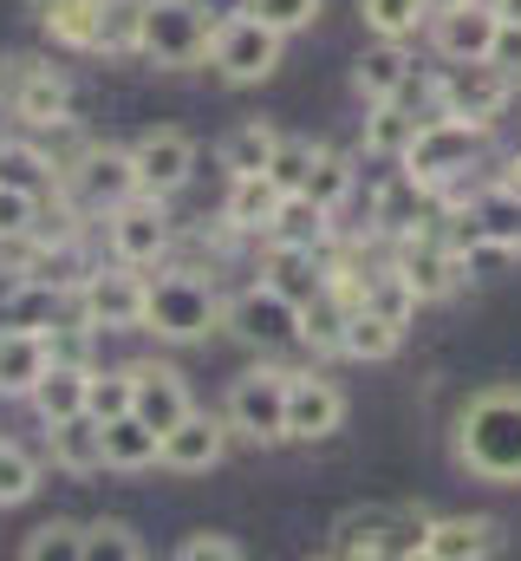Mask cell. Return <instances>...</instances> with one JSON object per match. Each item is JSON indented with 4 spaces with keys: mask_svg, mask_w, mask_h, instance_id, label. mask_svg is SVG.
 <instances>
[{
    "mask_svg": "<svg viewBox=\"0 0 521 561\" xmlns=\"http://www.w3.org/2000/svg\"><path fill=\"white\" fill-rule=\"evenodd\" d=\"M456 463L483 483H521V386H489L456 412Z\"/></svg>",
    "mask_w": 521,
    "mask_h": 561,
    "instance_id": "obj_1",
    "label": "cell"
},
{
    "mask_svg": "<svg viewBox=\"0 0 521 561\" xmlns=\"http://www.w3.org/2000/svg\"><path fill=\"white\" fill-rule=\"evenodd\" d=\"M216 327H222V294L202 275L143 280V333H157L170 346H189V340H209Z\"/></svg>",
    "mask_w": 521,
    "mask_h": 561,
    "instance_id": "obj_2",
    "label": "cell"
},
{
    "mask_svg": "<svg viewBox=\"0 0 521 561\" xmlns=\"http://www.w3.org/2000/svg\"><path fill=\"white\" fill-rule=\"evenodd\" d=\"M209 33H216V13L202 0H143L137 53L163 72H183V66L209 59Z\"/></svg>",
    "mask_w": 521,
    "mask_h": 561,
    "instance_id": "obj_3",
    "label": "cell"
},
{
    "mask_svg": "<svg viewBox=\"0 0 521 561\" xmlns=\"http://www.w3.org/2000/svg\"><path fill=\"white\" fill-rule=\"evenodd\" d=\"M424 529H430L424 510H385V503H372V510L339 516L333 556H346V561H359V556H424Z\"/></svg>",
    "mask_w": 521,
    "mask_h": 561,
    "instance_id": "obj_4",
    "label": "cell"
},
{
    "mask_svg": "<svg viewBox=\"0 0 521 561\" xmlns=\"http://www.w3.org/2000/svg\"><path fill=\"white\" fill-rule=\"evenodd\" d=\"M280 39H287V33H274L267 20H255V13L242 7V13L216 20V33H209V66H216L229 85H260V79L280 66Z\"/></svg>",
    "mask_w": 521,
    "mask_h": 561,
    "instance_id": "obj_5",
    "label": "cell"
},
{
    "mask_svg": "<svg viewBox=\"0 0 521 561\" xmlns=\"http://www.w3.org/2000/svg\"><path fill=\"white\" fill-rule=\"evenodd\" d=\"M222 419H229L235 437H248V444H280V437H287V373H280V366L242 373V379L229 386Z\"/></svg>",
    "mask_w": 521,
    "mask_h": 561,
    "instance_id": "obj_6",
    "label": "cell"
},
{
    "mask_svg": "<svg viewBox=\"0 0 521 561\" xmlns=\"http://www.w3.org/2000/svg\"><path fill=\"white\" fill-rule=\"evenodd\" d=\"M483 131L489 125H470V118H424L417 125V138H410V150L397 157L410 176H424V183H450L456 170H470V157H476V144H483Z\"/></svg>",
    "mask_w": 521,
    "mask_h": 561,
    "instance_id": "obj_7",
    "label": "cell"
},
{
    "mask_svg": "<svg viewBox=\"0 0 521 561\" xmlns=\"http://www.w3.org/2000/svg\"><path fill=\"white\" fill-rule=\"evenodd\" d=\"M509 92H516V79L502 66H489V59H450L443 79H437V105L450 118H470V125H496Z\"/></svg>",
    "mask_w": 521,
    "mask_h": 561,
    "instance_id": "obj_8",
    "label": "cell"
},
{
    "mask_svg": "<svg viewBox=\"0 0 521 561\" xmlns=\"http://www.w3.org/2000/svg\"><path fill=\"white\" fill-rule=\"evenodd\" d=\"M72 294H79V313H85L92 333H130V327H143V280H137L130 262L85 268V280Z\"/></svg>",
    "mask_w": 521,
    "mask_h": 561,
    "instance_id": "obj_9",
    "label": "cell"
},
{
    "mask_svg": "<svg viewBox=\"0 0 521 561\" xmlns=\"http://www.w3.org/2000/svg\"><path fill=\"white\" fill-rule=\"evenodd\" d=\"M105 236H112V262L130 268H150L170 255V216H163V196H125L118 209H105Z\"/></svg>",
    "mask_w": 521,
    "mask_h": 561,
    "instance_id": "obj_10",
    "label": "cell"
},
{
    "mask_svg": "<svg viewBox=\"0 0 521 561\" xmlns=\"http://www.w3.org/2000/svg\"><path fill=\"white\" fill-rule=\"evenodd\" d=\"M66 196L72 209H118L125 196H137V170H130V150H112V144H92L79 150V163L66 170Z\"/></svg>",
    "mask_w": 521,
    "mask_h": 561,
    "instance_id": "obj_11",
    "label": "cell"
},
{
    "mask_svg": "<svg viewBox=\"0 0 521 561\" xmlns=\"http://www.w3.org/2000/svg\"><path fill=\"white\" fill-rule=\"evenodd\" d=\"M130 170H137V190L143 196H176L196 170V144L183 131H143L130 144Z\"/></svg>",
    "mask_w": 521,
    "mask_h": 561,
    "instance_id": "obj_12",
    "label": "cell"
},
{
    "mask_svg": "<svg viewBox=\"0 0 521 561\" xmlns=\"http://www.w3.org/2000/svg\"><path fill=\"white\" fill-rule=\"evenodd\" d=\"M437 183H424V176H410V170H397L391 183H379V196H372V222H379V236H424L430 222H437Z\"/></svg>",
    "mask_w": 521,
    "mask_h": 561,
    "instance_id": "obj_13",
    "label": "cell"
},
{
    "mask_svg": "<svg viewBox=\"0 0 521 561\" xmlns=\"http://www.w3.org/2000/svg\"><path fill=\"white\" fill-rule=\"evenodd\" d=\"M346 424V392L320 373H287V437L313 444V437H333Z\"/></svg>",
    "mask_w": 521,
    "mask_h": 561,
    "instance_id": "obj_14",
    "label": "cell"
},
{
    "mask_svg": "<svg viewBox=\"0 0 521 561\" xmlns=\"http://www.w3.org/2000/svg\"><path fill=\"white\" fill-rule=\"evenodd\" d=\"M502 13L489 0H450V7H430V39L443 59H483L489 39H496Z\"/></svg>",
    "mask_w": 521,
    "mask_h": 561,
    "instance_id": "obj_15",
    "label": "cell"
},
{
    "mask_svg": "<svg viewBox=\"0 0 521 561\" xmlns=\"http://www.w3.org/2000/svg\"><path fill=\"white\" fill-rule=\"evenodd\" d=\"M222 450H229V419H209V412H183V419L157 437V463H170L183 477L189 470H216Z\"/></svg>",
    "mask_w": 521,
    "mask_h": 561,
    "instance_id": "obj_16",
    "label": "cell"
},
{
    "mask_svg": "<svg viewBox=\"0 0 521 561\" xmlns=\"http://www.w3.org/2000/svg\"><path fill=\"white\" fill-rule=\"evenodd\" d=\"M229 327L248 340V346H287V340H300V307L280 294V287H248V294H235V307H229Z\"/></svg>",
    "mask_w": 521,
    "mask_h": 561,
    "instance_id": "obj_17",
    "label": "cell"
},
{
    "mask_svg": "<svg viewBox=\"0 0 521 561\" xmlns=\"http://www.w3.org/2000/svg\"><path fill=\"white\" fill-rule=\"evenodd\" d=\"M130 412L163 437L170 424L183 419V412H196V405H189V386H183V373H176V366L143 359V366H130Z\"/></svg>",
    "mask_w": 521,
    "mask_h": 561,
    "instance_id": "obj_18",
    "label": "cell"
},
{
    "mask_svg": "<svg viewBox=\"0 0 521 561\" xmlns=\"http://www.w3.org/2000/svg\"><path fill=\"white\" fill-rule=\"evenodd\" d=\"M397 268H404V280L417 287V300H443V294L463 280V268H456V249H450L437 229H424V236H404V255H397Z\"/></svg>",
    "mask_w": 521,
    "mask_h": 561,
    "instance_id": "obj_19",
    "label": "cell"
},
{
    "mask_svg": "<svg viewBox=\"0 0 521 561\" xmlns=\"http://www.w3.org/2000/svg\"><path fill=\"white\" fill-rule=\"evenodd\" d=\"M502 549V529L489 516H430L424 529V561H476Z\"/></svg>",
    "mask_w": 521,
    "mask_h": 561,
    "instance_id": "obj_20",
    "label": "cell"
},
{
    "mask_svg": "<svg viewBox=\"0 0 521 561\" xmlns=\"http://www.w3.org/2000/svg\"><path fill=\"white\" fill-rule=\"evenodd\" d=\"M72 112V85L53 72V66H26L20 85H13V118L33 125V131H59Z\"/></svg>",
    "mask_w": 521,
    "mask_h": 561,
    "instance_id": "obj_21",
    "label": "cell"
},
{
    "mask_svg": "<svg viewBox=\"0 0 521 561\" xmlns=\"http://www.w3.org/2000/svg\"><path fill=\"white\" fill-rule=\"evenodd\" d=\"M85 379H92V366H72V359H46V373L33 379L26 405H33V412H39L46 424L79 419V412H85Z\"/></svg>",
    "mask_w": 521,
    "mask_h": 561,
    "instance_id": "obj_22",
    "label": "cell"
},
{
    "mask_svg": "<svg viewBox=\"0 0 521 561\" xmlns=\"http://www.w3.org/2000/svg\"><path fill=\"white\" fill-rule=\"evenodd\" d=\"M267 242H287V249H326L333 242V209H320L306 190H287L274 222H267Z\"/></svg>",
    "mask_w": 521,
    "mask_h": 561,
    "instance_id": "obj_23",
    "label": "cell"
},
{
    "mask_svg": "<svg viewBox=\"0 0 521 561\" xmlns=\"http://www.w3.org/2000/svg\"><path fill=\"white\" fill-rule=\"evenodd\" d=\"M267 287H280L293 307L320 300V294H326V262H320V249H287V242H274V249H267Z\"/></svg>",
    "mask_w": 521,
    "mask_h": 561,
    "instance_id": "obj_24",
    "label": "cell"
},
{
    "mask_svg": "<svg viewBox=\"0 0 521 561\" xmlns=\"http://www.w3.org/2000/svg\"><path fill=\"white\" fill-rule=\"evenodd\" d=\"M46 431H53V463H59V470H72V477L105 470V424L92 419V412L59 419V424H46Z\"/></svg>",
    "mask_w": 521,
    "mask_h": 561,
    "instance_id": "obj_25",
    "label": "cell"
},
{
    "mask_svg": "<svg viewBox=\"0 0 521 561\" xmlns=\"http://www.w3.org/2000/svg\"><path fill=\"white\" fill-rule=\"evenodd\" d=\"M59 287H46V280L33 275H13V287L0 294V327H13V333H46L53 320H59Z\"/></svg>",
    "mask_w": 521,
    "mask_h": 561,
    "instance_id": "obj_26",
    "label": "cell"
},
{
    "mask_svg": "<svg viewBox=\"0 0 521 561\" xmlns=\"http://www.w3.org/2000/svg\"><path fill=\"white\" fill-rule=\"evenodd\" d=\"M280 183L267 176V170H255V176H229V229H242V236H267V222H274V209H280Z\"/></svg>",
    "mask_w": 521,
    "mask_h": 561,
    "instance_id": "obj_27",
    "label": "cell"
},
{
    "mask_svg": "<svg viewBox=\"0 0 521 561\" xmlns=\"http://www.w3.org/2000/svg\"><path fill=\"white\" fill-rule=\"evenodd\" d=\"M46 333H13V327H0V392L7 399H26L33 392V379L46 373Z\"/></svg>",
    "mask_w": 521,
    "mask_h": 561,
    "instance_id": "obj_28",
    "label": "cell"
},
{
    "mask_svg": "<svg viewBox=\"0 0 521 561\" xmlns=\"http://www.w3.org/2000/svg\"><path fill=\"white\" fill-rule=\"evenodd\" d=\"M397 340H404V327H391L385 313H372V307H352L346 313V333H339V353L346 359H391Z\"/></svg>",
    "mask_w": 521,
    "mask_h": 561,
    "instance_id": "obj_29",
    "label": "cell"
},
{
    "mask_svg": "<svg viewBox=\"0 0 521 561\" xmlns=\"http://www.w3.org/2000/svg\"><path fill=\"white\" fill-rule=\"evenodd\" d=\"M274 150H280V131L260 125V118H248V125H235V131L222 138V170H229V176H255V170L274 163Z\"/></svg>",
    "mask_w": 521,
    "mask_h": 561,
    "instance_id": "obj_30",
    "label": "cell"
},
{
    "mask_svg": "<svg viewBox=\"0 0 521 561\" xmlns=\"http://www.w3.org/2000/svg\"><path fill=\"white\" fill-rule=\"evenodd\" d=\"M404 79H410V53H404V39H379V46L359 59V72H352V85H359L366 99H391Z\"/></svg>",
    "mask_w": 521,
    "mask_h": 561,
    "instance_id": "obj_31",
    "label": "cell"
},
{
    "mask_svg": "<svg viewBox=\"0 0 521 561\" xmlns=\"http://www.w3.org/2000/svg\"><path fill=\"white\" fill-rule=\"evenodd\" d=\"M53 170H59V163H53L39 144L0 138V183H7V190H33V196H39V190H53Z\"/></svg>",
    "mask_w": 521,
    "mask_h": 561,
    "instance_id": "obj_32",
    "label": "cell"
},
{
    "mask_svg": "<svg viewBox=\"0 0 521 561\" xmlns=\"http://www.w3.org/2000/svg\"><path fill=\"white\" fill-rule=\"evenodd\" d=\"M105 463H112V470H143V463H157V431L137 419V412L112 419L105 424Z\"/></svg>",
    "mask_w": 521,
    "mask_h": 561,
    "instance_id": "obj_33",
    "label": "cell"
},
{
    "mask_svg": "<svg viewBox=\"0 0 521 561\" xmlns=\"http://www.w3.org/2000/svg\"><path fill=\"white\" fill-rule=\"evenodd\" d=\"M417 138V118H410V105H397V99H372V118H366V150L372 157H404Z\"/></svg>",
    "mask_w": 521,
    "mask_h": 561,
    "instance_id": "obj_34",
    "label": "cell"
},
{
    "mask_svg": "<svg viewBox=\"0 0 521 561\" xmlns=\"http://www.w3.org/2000/svg\"><path fill=\"white\" fill-rule=\"evenodd\" d=\"M137 26H143V0H99L92 53H137Z\"/></svg>",
    "mask_w": 521,
    "mask_h": 561,
    "instance_id": "obj_35",
    "label": "cell"
},
{
    "mask_svg": "<svg viewBox=\"0 0 521 561\" xmlns=\"http://www.w3.org/2000/svg\"><path fill=\"white\" fill-rule=\"evenodd\" d=\"M92 20H99V0H39V26H46L59 46L92 53Z\"/></svg>",
    "mask_w": 521,
    "mask_h": 561,
    "instance_id": "obj_36",
    "label": "cell"
},
{
    "mask_svg": "<svg viewBox=\"0 0 521 561\" xmlns=\"http://www.w3.org/2000/svg\"><path fill=\"white\" fill-rule=\"evenodd\" d=\"M359 307H372V313H385L391 327H404L410 313H417V287L404 280V268L391 262V268H379V275H366V300Z\"/></svg>",
    "mask_w": 521,
    "mask_h": 561,
    "instance_id": "obj_37",
    "label": "cell"
},
{
    "mask_svg": "<svg viewBox=\"0 0 521 561\" xmlns=\"http://www.w3.org/2000/svg\"><path fill=\"white\" fill-rule=\"evenodd\" d=\"M346 313H352V307H346V300H339V294L326 287L320 300H306V307H300V340H306V346H320V353H339Z\"/></svg>",
    "mask_w": 521,
    "mask_h": 561,
    "instance_id": "obj_38",
    "label": "cell"
},
{
    "mask_svg": "<svg viewBox=\"0 0 521 561\" xmlns=\"http://www.w3.org/2000/svg\"><path fill=\"white\" fill-rule=\"evenodd\" d=\"M470 216H476V229H483V236H496V242L521 249V196H509L502 183H496L489 196H476V203H470Z\"/></svg>",
    "mask_w": 521,
    "mask_h": 561,
    "instance_id": "obj_39",
    "label": "cell"
},
{
    "mask_svg": "<svg viewBox=\"0 0 521 561\" xmlns=\"http://www.w3.org/2000/svg\"><path fill=\"white\" fill-rule=\"evenodd\" d=\"M320 209H339L346 196H352V163L346 157H333V150H313V170H306V183H300Z\"/></svg>",
    "mask_w": 521,
    "mask_h": 561,
    "instance_id": "obj_40",
    "label": "cell"
},
{
    "mask_svg": "<svg viewBox=\"0 0 521 561\" xmlns=\"http://www.w3.org/2000/svg\"><path fill=\"white\" fill-rule=\"evenodd\" d=\"M359 7H366V26L379 39H410L430 20V0H359Z\"/></svg>",
    "mask_w": 521,
    "mask_h": 561,
    "instance_id": "obj_41",
    "label": "cell"
},
{
    "mask_svg": "<svg viewBox=\"0 0 521 561\" xmlns=\"http://www.w3.org/2000/svg\"><path fill=\"white\" fill-rule=\"evenodd\" d=\"M79 549H85V529L79 523H39L20 556L26 561H79Z\"/></svg>",
    "mask_w": 521,
    "mask_h": 561,
    "instance_id": "obj_42",
    "label": "cell"
},
{
    "mask_svg": "<svg viewBox=\"0 0 521 561\" xmlns=\"http://www.w3.org/2000/svg\"><path fill=\"white\" fill-rule=\"evenodd\" d=\"M85 412H92L99 424L125 419L130 412V366L125 373H92V379H85Z\"/></svg>",
    "mask_w": 521,
    "mask_h": 561,
    "instance_id": "obj_43",
    "label": "cell"
},
{
    "mask_svg": "<svg viewBox=\"0 0 521 561\" xmlns=\"http://www.w3.org/2000/svg\"><path fill=\"white\" fill-rule=\"evenodd\" d=\"M33 490H39V463H33L20 444H0V510L26 503Z\"/></svg>",
    "mask_w": 521,
    "mask_h": 561,
    "instance_id": "obj_44",
    "label": "cell"
},
{
    "mask_svg": "<svg viewBox=\"0 0 521 561\" xmlns=\"http://www.w3.org/2000/svg\"><path fill=\"white\" fill-rule=\"evenodd\" d=\"M79 556L85 561H137L143 556V542H137V529H125V523H92Z\"/></svg>",
    "mask_w": 521,
    "mask_h": 561,
    "instance_id": "obj_45",
    "label": "cell"
},
{
    "mask_svg": "<svg viewBox=\"0 0 521 561\" xmlns=\"http://www.w3.org/2000/svg\"><path fill=\"white\" fill-rule=\"evenodd\" d=\"M320 7H326V0H248V13L267 20L274 33H300V26H313Z\"/></svg>",
    "mask_w": 521,
    "mask_h": 561,
    "instance_id": "obj_46",
    "label": "cell"
},
{
    "mask_svg": "<svg viewBox=\"0 0 521 561\" xmlns=\"http://www.w3.org/2000/svg\"><path fill=\"white\" fill-rule=\"evenodd\" d=\"M306 170H313V144L280 138V150H274V163H267V176H274L280 190H300V183H306Z\"/></svg>",
    "mask_w": 521,
    "mask_h": 561,
    "instance_id": "obj_47",
    "label": "cell"
},
{
    "mask_svg": "<svg viewBox=\"0 0 521 561\" xmlns=\"http://www.w3.org/2000/svg\"><path fill=\"white\" fill-rule=\"evenodd\" d=\"M33 222H39V196L0 183V236H33Z\"/></svg>",
    "mask_w": 521,
    "mask_h": 561,
    "instance_id": "obj_48",
    "label": "cell"
},
{
    "mask_svg": "<svg viewBox=\"0 0 521 561\" xmlns=\"http://www.w3.org/2000/svg\"><path fill=\"white\" fill-rule=\"evenodd\" d=\"M176 556H183V561H242V542H235V536H222V529H202V536H189Z\"/></svg>",
    "mask_w": 521,
    "mask_h": 561,
    "instance_id": "obj_49",
    "label": "cell"
},
{
    "mask_svg": "<svg viewBox=\"0 0 521 561\" xmlns=\"http://www.w3.org/2000/svg\"><path fill=\"white\" fill-rule=\"evenodd\" d=\"M489 66H502L509 79H521V20H502L496 26V39H489V53H483Z\"/></svg>",
    "mask_w": 521,
    "mask_h": 561,
    "instance_id": "obj_50",
    "label": "cell"
},
{
    "mask_svg": "<svg viewBox=\"0 0 521 561\" xmlns=\"http://www.w3.org/2000/svg\"><path fill=\"white\" fill-rule=\"evenodd\" d=\"M496 183H502L509 196H521V150H516V157H509V163H502V176H496Z\"/></svg>",
    "mask_w": 521,
    "mask_h": 561,
    "instance_id": "obj_51",
    "label": "cell"
},
{
    "mask_svg": "<svg viewBox=\"0 0 521 561\" xmlns=\"http://www.w3.org/2000/svg\"><path fill=\"white\" fill-rule=\"evenodd\" d=\"M489 7H496L502 20H521V0H489Z\"/></svg>",
    "mask_w": 521,
    "mask_h": 561,
    "instance_id": "obj_52",
    "label": "cell"
},
{
    "mask_svg": "<svg viewBox=\"0 0 521 561\" xmlns=\"http://www.w3.org/2000/svg\"><path fill=\"white\" fill-rule=\"evenodd\" d=\"M430 7H450V0H430Z\"/></svg>",
    "mask_w": 521,
    "mask_h": 561,
    "instance_id": "obj_53",
    "label": "cell"
}]
</instances>
